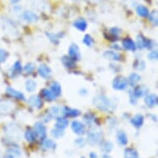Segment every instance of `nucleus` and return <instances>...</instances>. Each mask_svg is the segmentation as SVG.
I'll use <instances>...</instances> for the list:
<instances>
[{
  "label": "nucleus",
  "instance_id": "2f4dec72",
  "mask_svg": "<svg viewBox=\"0 0 158 158\" xmlns=\"http://www.w3.org/2000/svg\"><path fill=\"white\" fill-rule=\"evenodd\" d=\"M85 140L84 138H78L77 140L75 141V146L77 148H83L84 146L85 145Z\"/></svg>",
  "mask_w": 158,
  "mask_h": 158
},
{
  "label": "nucleus",
  "instance_id": "aec40b11",
  "mask_svg": "<svg viewBox=\"0 0 158 158\" xmlns=\"http://www.w3.org/2000/svg\"><path fill=\"white\" fill-rule=\"evenodd\" d=\"M75 27L81 31H84L85 29L87 27V24H86V22L84 20V19H78L77 21H75Z\"/></svg>",
  "mask_w": 158,
  "mask_h": 158
},
{
  "label": "nucleus",
  "instance_id": "412c9836",
  "mask_svg": "<svg viewBox=\"0 0 158 158\" xmlns=\"http://www.w3.org/2000/svg\"><path fill=\"white\" fill-rule=\"evenodd\" d=\"M156 95H153V94H151V95H148L147 98H146V104H148L149 107H153L156 104Z\"/></svg>",
  "mask_w": 158,
  "mask_h": 158
},
{
  "label": "nucleus",
  "instance_id": "6ab92c4d",
  "mask_svg": "<svg viewBox=\"0 0 158 158\" xmlns=\"http://www.w3.org/2000/svg\"><path fill=\"white\" fill-rule=\"evenodd\" d=\"M104 56L106 57L107 59H109L110 60H119V55L117 54L115 52H107L104 54Z\"/></svg>",
  "mask_w": 158,
  "mask_h": 158
},
{
  "label": "nucleus",
  "instance_id": "393cba45",
  "mask_svg": "<svg viewBox=\"0 0 158 158\" xmlns=\"http://www.w3.org/2000/svg\"><path fill=\"white\" fill-rule=\"evenodd\" d=\"M42 92H43V95H44L45 98H47L48 100H53L55 98V97H56V94H55L52 91L44 89Z\"/></svg>",
  "mask_w": 158,
  "mask_h": 158
},
{
  "label": "nucleus",
  "instance_id": "7c9ffc66",
  "mask_svg": "<svg viewBox=\"0 0 158 158\" xmlns=\"http://www.w3.org/2000/svg\"><path fill=\"white\" fill-rule=\"evenodd\" d=\"M63 62L65 64L67 67H73L75 65V63H74V60H72L71 59H69V58H66V57H64L63 58Z\"/></svg>",
  "mask_w": 158,
  "mask_h": 158
},
{
  "label": "nucleus",
  "instance_id": "c9c22d12",
  "mask_svg": "<svg viewBox=\"0 0 158 158\" xmlns=\"http://www.w3.org/2000/svg\"><path fill=\"white\" fill-rule=\"evenodd\" d=\"M92 42H93V40L89 36H86L85 38V43L86 45H88V46H91L92 44Z\"/></svg>",
  "mask_w": 158,
  "mask_h": 158
},
{
  "label": "nucleus",
  "instance_id": "6e6552de",
  "mask_svg": "<svg viewBox=\"0 0 158 158\" xmlns=\"http://www.w3.org/2000/svg\"><path fill=\"white\" fill-rule=\"evenodd\" d=\"M69 53H70V56L72 57V59H74V60H79L80 57H81V54H80L79 48H78L75 45H73V46L70 47Z\"/></svg>",
  "mask_w": 158,
  "mask_h": 158
},
{
  "label": "nucleus",
  "instance_id": "1a4fd4ad",
  "mask_svg": "<svg viewBox=\"0 0 158 158\" xmlns=\"http://www.w3.org/2000/svg\"><path fill=\"white\" fill-rule=\"evenodd\" d=\"M117 139L118 143L121 146H126L127 143V135L125 134L123 132H119L117 135Z\"/></svg>",
  "mask_w": 158,
  "mask_h": 158
},
{
  "label": "nucleus",
  "instance_id": "0eeeda50",
  "mask_svg": "<svg viewBox=\"0 0 158 158\" xmlns=\"http://www.w3.org/2000/svg\"><path fill=\"white\" fill-rule=\"evenodd\" d=\"M12 109H13V104L11 102H0V113L7 114V113H9L12 110Z\"/></svg>",
  "mask_w": 158,
  "mask_h": 158
},
{
  "label": "nucleus",
  "instance_id": "bb28decb",
  "mask_svg": "<svg viewBox=\"0 0 158 158\" xmlns=\"http://www.w3.org/2000/svg\"><path fill=\"white\" fill-rule=\"evenodd\" d=\"M137 13H138L139 15L143 16V17H146V16L148 15V11L145 7H143V6H139V7L137 8Z\"/></svg>",
  "mask_w": 158,
  "mask_h": 158
},
{
  "label": "nucleus",
  "instance_id": "7ed1b4c3",
  "mask_svg": "<svg viewBox=\"0 0 158 158\" xmlns=\"http://www.w3.org/2000/svg\"><path fill=\"white\" fill-rule=\"evenodd\" d=\"M113 85L115 89H123L127 87V81L126 79L122 77L116 78L114 80V83H113Z\"/></svg>",
  "mask_w": 158,
  "mask_h": 158
},
{
  "label": "nucleus",
  "instance_id": "a211bd4d",
  "mask_svg": "<svg viewBox=\"0 0 158 158\" xmlns=\"http://www.w3.org/2000/svg\"><path fill=\"white\" fill-rule=\"evenodd\" d=\"M42 148H44L45 150H51L55 148V143L51 139H45L42 142Z\"/></svg>",
  "mask_w": 158,
  "mask_h": 158
},
{
  "label": "nucleus",
  "instance_id": "20e7f679",
  "mask_svg": "<svg viewBox=\"0 0 158 158\" xmlns=\"http://www.w3.org/2000/svg\"><path fill=\"white\" fill-rule=\"evenodd\" d=\"M72 129L73 131L79 135H83L85 132V127L81 122L74 121L72 123Z\"/></svg>",
  "mask_w": 158,
  "mask_h": 158
},
{
  "label": "nucleus",
  "instance_id": "a19ab883",
  "mask_svg": "<svg viewBox=\"0 0 158 158\" xmlns=\"http://www.w3.org/2000/svg\"><path fill=\"white\" fill-rule=\"evenodd\" d=\"M82 158H84V157H82Z\"/></svg>",
  "mask_w": 158,
  "mask_h": 158
},
{
  "label": "nucleus",
  "instance_id": "39448f33",
  "mask_svg": "<svg viewBox=\"0 0 158 158\" xmlns=\"http://www.w3.org/2000/svg\"><path fill=\"white\" fill-rule=\"evenodd\" d=\"M34 128H35L36 134L38 135L41 138H44L46 137V135H47V129H46L45 126H43L41 123H36V124H35Z\"/></svg>",
  "mask_w": 158,
  "mask_h": 158
},
{
  "label": "nucleus",
  "instance_id": "f03ea898",
  "mask_svg": "<svg viewBox=\"0 0 158 158\" xmlns=\"http://www.w3.org/2000/svg\"><path fill=\"white\" fill-rule=\"evenodd\" d=\"M94 104L98 108L103 109V110H109L112 108L111 102L104 96H98L94 99Z\"/></svg>",
  "mask_w": 158,
  "mask_h": 158
},
{
  "label": "nucleus",
  "instance_id": "f8f14e48",
  "mask_svg": "<svg viewBox=\"0 0 158 158\" xmlns=\"http://www.w3.org/2000/svg\"><path fill=\"white\" fill-rule=\"evenodd\" d=\"M36 134L35 131L31 129H27V132H25V137H26V140L27 142H34V141L36 140Z\"/></svg>",
  "mask_w": 158,
  "mask_h": 158
},
{
  "label": "nucleus",
  "instance_id": "4c0bfd02",
  "mask_svg": "<svg viewBox=\"0 0 158 158\" xmlns=\"http://www.w3.org/2000/svg\"><path fill=\"white\" fill-rule=\"evenodd\" d=\"M89 1H90V2H92V3H97V2H98L99 0H89Z\"/></svg>",
  "mask_w": 158,
  "mask_h": 158
},
{
  "label": "nucleus",
  "instance_id": "e433bc0d",
  "mask_svg": "<svg viewBox=\"0 0 158 158\" xmlns=\"http://www.w3.org/2000/svg\"><path fill=\"white\" fill-rule=\"evenodd\" d=\"M90 158H96V154H94V152L90 153Z\"/></svg>",
  "mask_w": 158,
  "mask_h": 158
},
{
  "label": "nucleus",
  "instance_id": "9d476101",
  "mask_svg": "<svg viewBox=\"0 0 158 158\" xmlns=\"http://www.w3.org/2000/svg\"><path fill=\"white\" fill-rule=\"evenodd\" d=\"M39 74L43 78H49L51 75V70L47 65H41L39 67Z\"/></svg>",
  "mask_w": 158,
  "mask_h": 158
},
{
  "label": "nucleus",
  "instance_id": "4468645a",
  "mask_svg": "<svg viewBox=\"0 0 158 158\" xmlns=\"http://www.w3.org/2000/svg\"><path fill=\"white\" fill-rule=\"evenodd\" d=\"M143 118L141 115H136L132 119V123L136 127H140L143 125Z\"/></svg>",
  "mask_w": 158,
  "mask_h": 158
},
{
  "label": "nucleus",
  "instance_id": "f704fd0d",
  "mask_svg": "<svg viewBox=\"0 0 158 158\" xmlns=\"http://www.w3.org/2000/svg\"><path fill=\"white\" fill-rule=\"evenodd\" d=\"M140 80V77H139V75H136V74H134V75H131V77H130V81H131V83L132 84H135L136 82H137V81Z\"/></svg>",
  "mask_w": 158,
  "mask_h": 158
},
{
  "label": "nucleus",
  "instance_id": "ea45409f",
  "mask_svg": "<svg viewBox=\"0 0 158 158\" xmlns=\"http://www.w3.org/2000/svg\"><path fill=\"white\" fill-rule=\"evenodd\" d=\"M12 2H13V3H16V2H18L19 0H11Z\"/></svg>",
  "mask_w": 158,
  "mask_h": 158
},
{
  "label": "nucleus",
  "instance_id": "72a5a7b5",
  "mask_svg": "<svg viewBox=\"0 0 158 158\" xmlns=\"http://www.w3.org/2000/svg\"><path fill=\"white\" fill-rule=\"evenodd\" d=\"M8 56V53L3 51V50H0V62H3L6 59V57Z\"/></svg>",
  "mask_w": 158,
  "mask_h": 158
},
{
  "label": "nucleus",
  "instance_id": "b1692460",
  "mask_svg": "<svg viewBox=\"0 0 158 158\" xmlns=\"http://www.w3.org/2000/svg\"><path fill=\"white\" fill-rule=\"evenodd\" d=\"M24 18L26 19L27 21L29 22H34L36 21V19H37V16L36 14H34L32 13H25L23 15Z\"/></svg>",
  "mask_w": 158,
  "mask_h": 158
},
{
  "label": "nucleus",
  "instance_id": "dca6fc26",
  "mask_svg": "<svg viewBox=\"0 0 158 158\" xmlns=\"http://www.w3.org/2000/svg\"><path fill=\"white\" fill-rule=\"evenodd\" d=\"M7 93H8L9 95L12 96V97H14V98H19V99H23L24 98L23 94L19 93V92H18V91L14 90V89H13L12 88L7 89Z\"/></svg>",
  "mask_w": 158,
  "mask_h": 158
},
{
  "label": "nucleus",
  "instance_id": "f257e3e1",
  "mask_svg": "<svg viewBox=\"0 0 158 158\" xmlns=\"http://www.w3.org/2000/svg\"><path fill=\"white\" fill-rule=\"evenodd\" d=\"M103 134L100 130L97 127L91 128L88 132V141L91 145H95L101 143Z\"/></svg>",
  "mask_w": 158,
  "mask_h": 158
},
{
  "label": "nucleus",
  "instance_id": "2eb2a0df",
  "mask_svg": "<svg viewBox=\"0 0 158 158\" xmlns=\"http://www.w3.org/2000/svg\"><path fill=\"white\" fill-rule=\"evenodd\" d=\"M51 114L56 118H60V117L65 114V111H64V109H60V108H52L51 109Z\"/></svg>",
  "mask_w": 158,
  "mask_h": 158
},
{
  "label": "nucleus",
  "instance_id": "cd10ccee",
  "mask_svg": "<svg viewBox=\"0 0 158 158\" xmlns=\"http://www.w3.org/2000/svg\"><path fill=\"white\" fill-rule=\"evenodd\" d=\"M52 134L54 137H56V138H58V137H62L63 134H64V132H63L62 130L60 129V128H56V129L52 130Z\"/></svg>",
  "mask_w": 158,
  "mask_h": 158
},
{
  "label": "nucleus",
  "instance_id": "58836bf2",
  "mask_svg": "<svg viewBox=\"0 0 158 158\" xmlns=\"http://www.w3.org/2000/svg\"><path fill=\"white\" fill-rule=\"evenodd\" d=\"M103 158H111V157H110V156H109L105 155V156H103Z\"/></svg>",
  "mask_w": 158,
  "mask_h": 158
},
{
  "label": "nucleus",
  "instance_id": "4be33fe9",
  "mask_svg": "<svg viewBox=\"0 0 158 158\" xmlns=\"http://www.w3.org/2000/svg\"><path fill=\"white\" fill-rule=\"evenodd\" d=\"M68 125V121L65 118H58L57 119V122H56V126L57 128H60V129H64L65 127H67Z\"/></svg>",
  "mask_w": 158,
  "mask_h": 158
},
{
  "label": "nucleus",
  "instance_id": "ddd939ff",
  "mask_svg": "<svg viewBox=\"0 0 158 158\" xmlns=\"http://www.w3.org/2000/svg\"><path fill=\"white\" fill-rule=\"evenodd\" d=\"M124 158H137V151L132 148H127L124 152Z\"/></svg>",
  "mask_w": 158,
  "mask_h": 158
},
{
  "label": "nucleus",
  "instance_id": "c756f323",
  "mask_svg": "<svg viewBox=\"0 0 158 158\" xmlns=\"http://www.w3.org/2000/svg\"><path fill=\"white\" fill-rule=\"evenodd\" d=\"M64 111H65V114L69 115V116L75 117V116H77L78 114H79V112L76 111V110H74V109H64Z\"/></svg>",
  "mask_w": 158,
  "mask_h": 158
},
{
  "label": "nucleus",
  "instance_id": "a878e982",
  "mask_svg": "<svg viewBox=\"0 0 158 158\" xmlns=\"http://www.w3.org/2000/svg\"><path fill=\"white\" fill-rule=\"evenodd\" d=\"M26 85H27V89L30 92H32L33 90H35V89H36V83L34 82L33 81H27L26 83Z\"/></svg>",
  "mask_w": 158,
  "mask_h": 158
},
{
  "label": "nucleus",
  "instance_id": "c85d7f7f",
  "mask_svg": "<svg viewBox=\"0 0 158 158\" xmlns=\"http://www.w3.org/2000/svg\"><path fill=\"white\" fill-rule=\"evenodd\" d=\"M52 91L55 94H56V95H58V94H60V85H58L57 83L52 84Z\"/></svg>",
  "mask_w": 158,
  "mask_h": 158
},
{
  "label": "nucleus",
  "instance_id": "423d86ee",
  "mask_svg": "<svg viewBox=\"0 0 158 158\" xmlns=\"http://www.w3.org/2000/svg\"><path fill=\"white\" fill-rule=\"evenodd\" d=\"M21 151L18 148H11L7 150L6 152V158H21Z\"/></svg>",
  "mask_w": 158,
  "mask_h": 158
},
{
  "label": "nucleus",
  "instance_id": "5701e85b",
  "mask_svg": "<svg viewBox=\"0 0 158 158\" xmlns=\"http://www.w3.org/2000/svg\"><path fill=\"white\" fill-rule=\"evenodd\" d=\"M113 149V144L110 142H104L101 144V150L104 152H109Z\"/></svg>",
  "mask_w": 158,
  "mask_h": 158
},
{
  "label": "nucleus",
  "instance_id": "9b49d317",
  "mask_svg": "<svg viewBox=\"0 0 158 158\" xmlns=\"http://www.w3.org/2000/svg\"><path fill=\"white\" fill-rule=\"evenodd\" d=\"M29 104L31 107H35V108H40L42 106V100L39 98L38 96H32L30 98L29 100Z\"/></svg>",
  "mask_w": 158,
  "mask_h": 158
},
{
  "label": "nucleus",
  "instance_id": "473e14b6",
  "mask_svg": "<svg viewBox=\"0 0 158 158\" xmlns=\"http://www.w3.org/2000/svg\"><path fill=\"white\" fill-rule=\"evenodd\" d=\"M34 69H35V66H34L33 64H28V65H26V67H25V70H26L27 73H28V74H31L32 71L34 70Z\"/></svg>",
  "mask_w": 158,
  "mask_h": 158
},
{
  "label": "nucleus",
  "instance_id": "f3484780",
  "mask_svg": "<svg viewBox=\"0 0 158 158\" xmlns=\"http://www.w3.org/2000/svg\"><path fill=\"white\" fill-rule=\"evenodd\" d=\"M123 47L126 49L130 50V51H134L136 49L134 42H132V40H130V39H125L123 42Z\"/></svg>",
  "mask_w": 158,
  "mask_h": 158
}]
</instances>
